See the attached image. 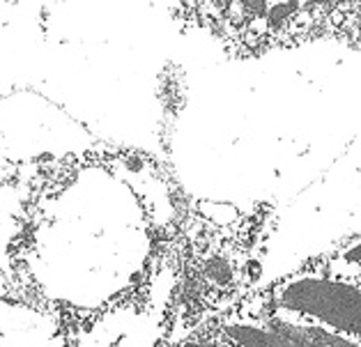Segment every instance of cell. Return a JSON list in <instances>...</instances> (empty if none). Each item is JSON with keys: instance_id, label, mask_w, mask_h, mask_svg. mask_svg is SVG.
<instances>
[{"instance_id": "1", "label": "cell", "mask_w": 361, "mask_h": 347, "mask_svg": "<svg viewBox=\"0 0 361 347\" xmlns=\"http://www.w3.org/2000/svg\"><path fill=\"white\" fill-rule=\"evenodd\" d=\"M145 159L87 133L85 145L72 138L69 150L0 164L3 297L47 319L63 347H113L111 324L143 317L164 267L173 269L189 209L180 189L125 207L149 193L134 186L104 207Z\"/></svg>"}]
</instances>
